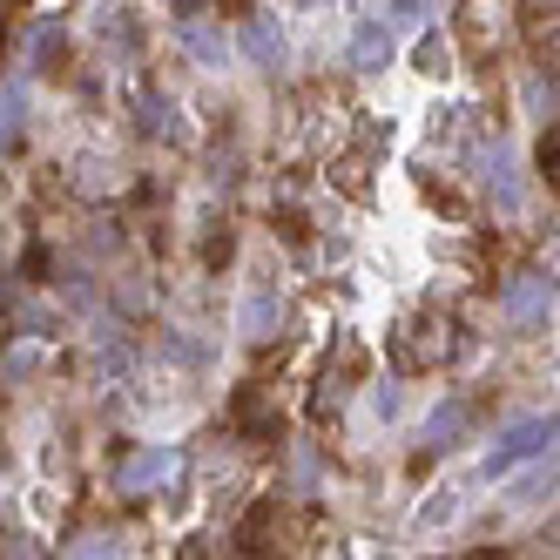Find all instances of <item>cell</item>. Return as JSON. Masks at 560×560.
Wrapping results in <instances>:
<instances>
[{
    "label": "cell",
    "mask_w": 560,
    "mask_h": 560,
    "mask_svg": "<svg viewBox=\"0 0 560 560\" xmlns=\"http://www.w3.org/2000/svg\"><path fill=\"white\" fill-rule=\"evenodd\" d=\"M176 472H183V446H142V453H129L122 466H115L108 487L122 500H149V493L176 487Z\"/></svg>",
    "instance_id": "obj_1"
},
{
    "label": "cell",
    "mask_w": 560,
    "mask_h": 560,
    "mask_svg": "<svg viewBox=\"0 0 560 560\" xmlns=\"http://www.w3.org/2000/svg\"><path fill=\"white\" fill-rule=\"evenodd\" d=\"M500 317H506L513 331L547 325V317H553V277H547V270H520L513 284L500 291Z\"/></svg>",
    "instance_id": "obj_2"
},
{
    "label": "cell",
    "mask_w": 560,
    "mask_h": 560,
    "mask_svg": "<svg viewBox=\"0 0 560 560\" xmlns=\"http://www.w3.org/2000/svg\"><path fill=\"white\" fill-rule=\"evenodd\" d=\"M547 446H553V419H513L487 446V479H506L520 459H540Z\"/></svg>",
    "instance_id": "obj_3"
},
{
    "label": "cell",
    "mask_w": 560,
    "mask_h": 560,
    "mask_svg": "<svg viewBox=\"0 0 560 560\" xmlns=\"http://www.w3.org/2000/svg\"><path fill=\"white\" fill-rule=\"evenodd\" d=\"M479 189H487V203L500 210V217H520V163H513V149H479Z\"/></svg>",
    "instance_id": "obj_4"
},
{
    "label": "cell",
    "mask_w": 560,
    "mask_h": 560,
    "mask_svg": "<svg viewBox=\"0 0 560 560\" xmlns=\"http://www.w3.org/2000/svg\"><path fill=\"white\" fill-rule=\"evenodd\" d=\"M230 55H244L250 68H264V74H277V68H284L291 61V42H284V34H277L264 14H250L244 27H236V42H230Z\"/></svg>",
    "instance_id": "obj_5"
},
{
    "label": "cell",
    "mask_w": 560,
    "mask_h": 560,
    "mask_svg": "<svg viewBox=\"0 0 560 560\" xmlns=\"http://www.w3.org/2000/svg\"><path fill=\"white\" fill-rule=\"evenodd\" d=\"M466 425H472V398H439V406L425 412V425H419V446L425 453H453L459 439H466Z\"/></svg>",
    "instance_id": "obj_6"
},
{
    "label": "cell",
    "mask_w": 560,
    "mask_h": 560,
    "mask_svg": "<svg viewBox=\"0 0 560 560\" xmlns=\"http://www.w3.org/2000/svg\"><path fill=\"white\" fill-rule=\"evenodd\" d=\"M345 61H351L358 74H385V68L398 61V34H392L385 21H358V27H351V48H345Z\"/></svg>",
    "instance_id": "obj_7"
},
{
    "label": "cell",
    "mask_w": 560,
    "mask_h": 560,
    "mask_svg": "<svg viewBox=\"0 0 560 560\" xmlns=\"http://www.w3.org/2000/svg\"><path fill=\"white\" fill-rule=\"evenodd\" d=\"M176 48H183L196 68H230V42H223V27H210L203 14L176 21Z\"/></svg>",
    "instance_id": "obj_8"
},
{
    "label": "cell",
    "mask_w": 560,
    "mask_h": 560,
    "mask_svg": "<svg viewBox=\"0 0 560 560\" xmlns=\"http://www.w3.org/2000/svg\"><path fill=\"white\" fill-rule=\"evenodd\" d=\"M284 298H277V291H250L244 304H236V331H244L250 345H264V338H277V331H284Z\"/></svg>",
    "instance_id": "obj_9"
},
{
    "label": "cell",
    "mask_w": 560,
    "mask_h": 560,
    "mask_svg": "<svg viewBox=\"0 0 560 560\" xmlns=\"http://www.w3.org/2000/svg\"><path fill=\"white\" fill-rule=\"evenodd\" d=\"M446 325H406L398 331V365L406 372H425V365H439V358H446Z\"/></svg>",
    "instance_id": "obj_10"
},
{
    "label": "cell",
    "mask_w": 560,
    "mask_h": 560,
    "mask_svg": "<svg viewBox=\"0 0 560 560\" xmlns=\"http://www.w3.org/2000/svg\"><path fill=\"white\" fill-rule=\"evenodd\" d=\"M136 129L149 142H183V108H176V95H142L136 102Z\"/></svg>",
    "instance_id": "obj_11"
},
{
    "label": "cell",
    "mask_w": 560,
    "mask_h": 560,
    "mask_svg": "<svg viewBox=\"0 0 560 560\" xmlns=\"http://www.w3.org/2000/svg\"><path fill=\"white\" fill-rule=\"evenodd\" d=\"M68 61V27L61 21H42L27 34V74H55Z\"/></svg>",
    "instance_id": "obj_12"
},
{
    "label": "cell",
    "mask_w": 560,
    "mask_h": 560,
    "mask_svg": "<svg viewBox=\"0 0 560 560\" xmlns=\"http://www.w3.org/2000/svg\"><path fill=\"white\" fill-rule=\"evenodd\" d=\"M230 419L244 425L250 439H277V425H284V419H277V406H270V398H264L257 385H244V392H236V406H230Z\"/></svg>",
    "instance_id": "obj_13"
},
{
    "label": "cell",
    "mask_w": 560,
    "mask_h": 560,
    "mask_svg": "<svg viewBox=\"0 0 560 560\" xmlns=\"http://www.w3.org/2000/svg\"><path fill=\"white\" fill-rule=\"evenodd\" d=\"M95 372L102 378H136V351L115 338V331H95Z\"/></svg>",
    "instance_id": "obj_14"
},
{
    "label": "cell",
    "mask_w": 560,
    "mask_h": 560,
    "mask_svg": "<svg viewBox=\"0 0 560 560\" xmlns=\"http://www.w3.org/2000/svg\"><path fill=\"white\" fill-rule=\"evenodd\" d=\"M27 122V82H0V149H8Z\"/></svg>",
    "instance_id": "obj_15"
},
{
    "label": "cell",
    "mask_w": 560,
    "mask_h": 560,
    "mask_svg": "<svg viewBox=\"0 0 560 560\" xmlns=\"http://www.w3.org/2000/svg\"><path fill=\"white\" fill-rule=\"evenodd\" d=\"M419 74H432V82H446V74H453V34H432V27H425V42H419Z\"/></svg>",
    "instance_id": "obj_16"
},
{
    "label": "cell",
    "mask_w": 560,
    "mask_h": 560,
    "mask_svg": "<svg viewBox=\"0 0 560 560\" xmlns=\"http://www.w3.org/2000/svg\"><path fill=\"white\" fill-rule=\"evenodd\" d=\"M48 365V351H42V338H27L21 331V345H8V378H34Z\"/></svg>",
    "instance_id": "obj_17"
},
{
    "label": "cell",
    "mask_w": 560,
    "mask_h": 560,
    "mask_svg": "<svg viewBox=\"0 0 560 560\" xmlns=\"http://www.w3.org/2000/svg\"><path fill=\"white\" fill-rule=\"evenodd\" d=\"M378 21H385L392 34H412V27H425V21H432V0H392Z\"/></svg>",
    "instance_id": "obj_18"
},
{
    "label": "cell",
    "mask_w": 560,
    "mask_h": 560,
    "mask_svg": "<svg viewBox=\"0 0 560 560\" xmlns=\"http://www.w3.org/2000/svg\"><path fill=\"white\" fill-rule=\"evenodd\" d=\"M446 520H459V487H439L425 506H419V534H432V527H446Z\"/></svg>",
    "instance_id": "obj_19"
},
{
    "label": "cell",
    "mask_w": 560,
    "mask_h": 560,
    "mask_svg": "<svg viewBox=\"0 0 560 560\" xmlns=\"http://www.w3.org/2000/svg\"><path fill=\"white\" fill-rule=\"evenodd\" d=\"M527 108L540 115V122H553V74H534L527 82Z\"/></svg>",
    "instance_id": "obj_20"
},
{
    "label": "cell",
    "mask_w": 560,
    "mask_h": 560,
    "mask_svg": "<svg viewBox=\"0 0 560 560\" xmlns=\"http://www.w3.org/2000/svg\"><path fill=\"white\" fill-rule=\"evenodd\" d=\"M365 406H372V419H398V385H392V378H385V385H372Z\"/></svg>",
    "instance_id": "obj_21"
},
{
    "label": "cell",
    "mask_w": 560,
    "mask_h": 560,
    "mask_svg": "<svg viewBox=\"0 0 560 560\" xmlns=\"http://www.w3.org/2000/svg\"><path fill=\"white\" fill-rule=\"evenodd\" d=\"M68 553H122V534H82Z\"/></svg>",
    "instance_id": "obj_22"
},
{
    "label": "cell",
    "mask_w": 560,
    "mask_h": 560,
    "mask_svg": "<svg viewBox=\"0 0 560 560\" xmlns=\"http://www.w3.org/2000/svg\"><path fill=\"white\" fill-rule=\"evenodd\" d=\"M534 8H553V0H534Z\"/></svg>",
    "instance_id": "obj_23"
}]
</instances>
